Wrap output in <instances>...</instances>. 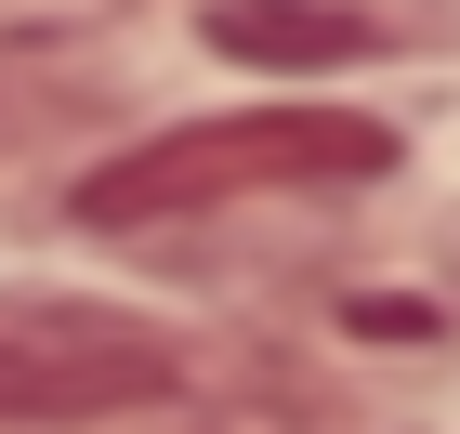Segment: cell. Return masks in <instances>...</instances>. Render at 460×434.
I'll return each instance as SVG.
<instances>
[{"mask_svg": "<svg viewBox=\"0 0 460 434\" xmlns=\"http://www.w3.org/2000/svg\"><path fill=\"white\" fill-rule=\"evenodd\" d=\"M394 132L368 106H237V119H184V132L119 145L106 172H79V224H184V211H237V198H329V184H382Z\"/></svg>", "mask_w": 460, "mask_h": 434, "instance_id": "6da1fadb", "label": "cell"}, {"mask_svg": "<svg viewBox=\"0 0 460 434\" xmlns=\"http://www.w3.org/2000/svg\"><path fill=\"white\" fill-rule=\"evenodd\" d=\"M184 395V356L93 303H0V434H66Z\"/></svg>", "mask_w": 460, "mask_h": 434, "instance_id": "7a4b0ae2", "label": "cell"}, {"mask_svg": "<svg viewBox=\"0 0 460 434\" xmlns=\"http://www.w3.org/2000/svg\"><path fill=\"white\" fill-rule=\"evenodd\" d=\"M211 40L250 53V66H342V53H368V27L355 13H316V0H224Z\"/></svg>", "mask_w": 460, "mask_h": 434, "instance_id": "3957f363", "label": "cell"}]
</instances>
